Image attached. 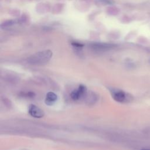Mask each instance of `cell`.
I'll return each instance as SVG.
<instances>
[{
  "mask_svg": "<svg viewBox=\"0 0 150 150\" xmlns=\"http://www.w3.org/2000/svg\"><path fill=\"white\" fill-rule=\"evenodd\" d=\"M52 55L53 53L50 50H45L33 54L27 59L26 62L32 65H43L50 60Z\"/></svg>",
  "mask_w": 150,
  "mask_h": 150,
  "instance_id": "6da1fadb",
  "label": "cell"
},
{
  "mask_svg": "<svg viewBox=\"0 0 150 150\" xmlns=\"http://www.w3.org/2000/svg\"><path fill=\"white\" fill-rule=\"evenodd\" d=\"M111 95L114 100L117 102L126 103L132 100V97L129 94L120 89H112Z\"/></svg>",
  "mask_w": 150,
  "mask_h": 150,
  "instance_id": "7a4b0ae2",
  "label": "cell"
},
{
  "mask_svg": "<svg viewBox=\"0 0 150 150\" xmlns=\"http://www.w3.org/2000/svg\"><path fill=\"white\" fill-rule=\"evenodd\" d=\"M87 93L86 87L83 84H81L78 87L77 89L73 90L71 92L70 97L74 101H78L83 98H84Z\"/></svg>",
  "mask_w": 150,
  "mask_h": 150,
  "instance_id": "3957f363",
  "label": "cell"
},
{
  "mask_svg": "<svg viewBox=\"0 0 150 150\" xmlns=\"http://www.w3.org/2000/svg\"><path fill=\"white\" fill-rule=\"evenodd\" d=\"M28 112L32 117L36 118H42L45 115L43 110L35 104H30L29 106Z\"/></svg>",
  "mask_w": 150,
  "mask_h": 150,
  "instance_id": "277c9868",
  "label": "cell"
},
{
  "mask_svg": "<svg viewBox=\"0 0 150 150\" xmlns=\"http://www.w3.org/2000/svg\"><path fill=\"white\" fill-rule=\"evenodd\" d=\"M114 45L105 43H94L91 44L90 47L94 50L104 51L113 48Z\"/></svg>",
  "mask_w": 150,
  "mask_h": 150,
  "instance_id": "5b68a950",
  "label": "cell"
},
{
  "mask_svg": "<svg viewBox=\"0 0 150 150\" xmlns=\"http://www.w3.org/2000/svg\"><path fill=\"white\" fill-rule=\"evenodd\" d=\"M57 100V95L53 92H49L46 96L45 102L48 105H53Z\"/></svg>",
  "mask_w": 150,
  "mask_h": 150,
  "instance_id": "8992f818",
  "label": "cell"
},
{
  "mask_svg": "<svg viewBox=\"0 0 150 150\" xmlns=\"http://www.w3.org/2000/svg\"><path fill=\"white\" fill-rule=\"evenodd\" d=\"M86 103L87 104H93L97 100V96L94 93L91 92L89 95H87V93L86 96Z\"/></svg>",
  "mask_w": 150,
  "mask_h": 150,
  "instance_id": "52a82bcc",
  "label": "cell"
},
{
  "mask_svg": "<svg viewBox=\"0 0 150 150\" xmlns=\"http://www.w3.org/2000/svg\"><path fill=\"white\" fill-rule=\"evenodd\" d=\"M19 21H20V19H13V20L7 21H5L4 23H2L1 25V28L8 27V26H12L13 25L19 23Z\"/></svg>",
  "mask_w": 150,
  "mask_h": 150,
  "instance_id": "ba28073f",
  "label": "cell"
},
{
  "mask_svg": "<svg viewBox=\"0 0 150 150\" xmlns=\"http://www.w3.org/2000/svg\"><path fill=\"white\" fill-rule=\"evenodd\" d=\"M71 45L73 46V47L76 49L77 50H81L82 47H83V45L80 43H77V42H73L71 43Z\"/></svg>",
  "mask_w": 150,
  "mask_h": 150,
  "instance_id": "9c48e42d",
  "label": "cell"
},
{
  "mask_svg": "<svg viewBox=\"0 0 150 150\" xmlns=\"http://www.w3.org/2000/svg\"><path fill=\"white\" fill-rule=\"evenodd\" d=\"M141 150H150V149H147V148H144V149H142Z\"/></svg>",
  "mask_w": 150,
  "mask_h": 150,
  "instance_id": "30bf717a",
  "label": "cell"
}]
</instances>
